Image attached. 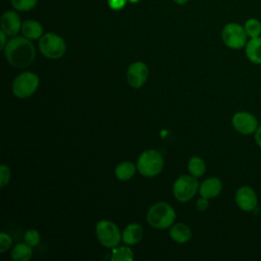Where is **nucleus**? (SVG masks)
<instances>
[{
    "label": "nucleus",
    "mask_w": 261,
    "mask_h": 261,
    "mask_svg": "<svg viewBox=\"0 0 261 261\" xmlns=\"http://www.w3.org/2000/svg\"><path fill=\"white\" fill-rule=\"evenodd\" d=\"M244 49L250 62L261 65V36L249 39Z\"/></svg>",
    "instance_id": "obj_14"
},
{
    "label": "nucleus",
    "mask_w": 261,
    "mask_h": 261,
    "mask_svg": "<svg viewBox=\"0 0 261 261\" xmlns=\"http://www.w3.org/2000/svg\"><path fill=\"white\" fill-rule=\"evenodd\" d=\"M6 37L7 35L3 32V31H0V39H1V44H0V49H4L7 42H6Z\"/></svg>",
    "instance_id": "obj_30"
},
{
    "label": "nucleus",
    "mask_w": 261,
    "mask_h": 261,
    "mask_svg": "<svg viewBox=\"0 0 261 261\" xmlns=\"http://www.w3.org/2000/svg\"><path fill=\"white\" fill-rule=\"evenodd\" d=\"M178 5H185L189 0H173Z\"/></svg>",
    "instance_id": "obj_31"
},
{
    "label": "nucleus",
    "mask_w": 261,
    "mask_h": 261,
    "mask_svg": "<svg viewBox=\"0 0 261 261\" xmlns=\"http://www.w3.org/2000/svg\"><path fill=\"white\" fill-rule=\"evenodd\" d=\"M111 254V260L115 261H132L134 259L133 251L125 246L114 247Z\"/></svg>",
    "instance_id": "obj_22"
},
{
    "label": "nucleus",
    "mask_w": 261,
    "mask_h": 261,
    "mask_svg": "<svg viewBox=\"0 0 261 261\" xmlns=\"http://www.w3.org/2000/svg\"><path fill=\"white\" fill-rule=\"evenodd\" d=\"M4 54L7 62L16 68H24L31 65L36 58V49L30 39L25 37H13L5 48Z\"/></svg>",
    "instance_id": "obj_1"
},
{
    "label": "nucleus",
    "mask_w": 261,
    "mask_h": 261,
    "mask_svg": "<svg viewBox=\"0 0 261 261\" xmlns=\"http://www.w3.org/2000/svg\"><path fill=\"white\" fill-rule=\"evenodd\" d=\"M10 169L8 166H6L5 164H1L0 166V186L1 188H3L5 185H7L10 180Z\"/></svg>",
    "instance_id": "obj_25"
},
{
    "label": "nucleus",
    "mask_w": 261,
    "mask_h": 261,
    "mask_svg": "<svg viewBox=\"0 0 261 261\" xmlns=\"http://www.w3.org/2000/svg\"><path fill=\"white\" fill-rule=\"evenodd\" d=\"M137 171V167L128 161H124L119 163L115 168V175L120 180H128L130 179Z\"/></svg>",
    "instance_id": "obj_18"
},
{
    "label": "nucleus",
    "mask_w": 261,
    "mask_h": 261,
    "mask_svg": "<svg viewBox=\"0 0 261 261\" xmlns=\"http://www.w3.org/2000/svg\"><path fill=\"white\" fill-rule=\"evenodd\" d=\"M199 190V182L195 176L180 175L173 184V195L180 202L191 200Z\"/></svg>",
    "instance_id": "obj_8"
},
{
    "label": "nucleus",
    "mask_w": 261,
    "mask_h": 261,
    "mask_svg": "<svg viewBox=\"0 0 261 261\" xmlns=\"http://www.w3.org/2000/svg\"><path fill=\"white\" fill-rule=\"evenodd\" d=\"M11 244H12V240L10 236L5 232H1L0 233V252L4 253L6 250H8Z\"/></svg>",
    "instance_id": "obj_26"
},
{
    "label": "nucleus",
    "mask_w": 261,
    "mask_h": 261,
    "mask_svg": "<svg viewBox=\"0 0 261 261\" xmlns=\"http://www.w3.org/2000/svg\"><path fill=\"white\" fill-rule=\"evenodd\" d=\"M149 69L147 65L142 61H137L132 63L126 71L127 83L133 88H141L144 86L148 79Z\"/></svg>",
    "instance_id": "obj_11"
},
{
    "label": "nucleus",
    "mask_w": 261,
    "mask_h": 261,
    "mask_svg": "<svg viewBox=\"0 0 261 261\" xmlns=\"http://www.w3.org/2000/svg\"><path fill=\"white\" fill-rule=\"evenodd\" d=\"M174 209L166 202H158L150 207L147 212V220L151 226L157 229H165L171 226L175 220Z\"/></svg>",
    "instance_id": "obj_2"
},
{
    "label": "nucleus",
    "mask_w": 261,
    "mask_h": 261,
    "mask_svg": "<svg viewBox=\"0 0 261 261\" xmlns=\"http://www.w3.org/2000/svg\"><path fill=\"white\" fill-rule=\"evenodd\" d=\"M221 39L223 44L232 50L245 48L249 37L244 29V25L239 22H228L221 31Z\"/></svg>",
    "instance_id": "obj_3"
},
{
    "label": "nucleus",
    "mask_w": 261,
    "mask_h": 261,
    "mask_svg": "<svg viewBox=\"0 0 261 261\" xmlns=\"http://www.w3.org/2000/svg\"><path fill=\"white\" fill-rule=\"evenodd\" d=\"M96 236L101 245L109 249H113L118 246L122 239V234L120 233L118 226L107 219H102L97 223Z\"/></svg>",
    "instance_id": "obj_6"
},
{
    "label": "nucleus",
    "mask_w": 261,
    "mask_h": 261,
    "mask_svg": "<svg viewBox=\"0 0 261 261\" xmlns=\"http://www.w3.org/2000/svg\"><path fill=\"white\" fill-rule=\"evenodd\" d=\"M209 199H206V198H203L201 197L200 199L197 200V203H196V207L199 211H205L208 206H209V202H208Z\"/></svg>",
    "instance_id": "obj_28"
},
{
    "label": "nucleus",
    "mask_w": 261,
    "mask_h": 261,
    "mask_svg": "<svg viewBox=\"0 0 261 261\" xmlns=\"http://www.w3.org/2000/svg\"><path fill=\"white\" fill-rule=\"evenodd\" d=\"M39 49L45 57L59 59L66 52V44L60 36L54 33H46L39 39Z\"/></svg>",
    "instance_id": "obj_5"
},
{
    "label": "nucleus",
    "mask_w": 261,
    "mask_h": 261,
    "mask_svg": "<svg viewBox=\"0 0 261 261\" xmlns=\"http://www.w3.org/2000/svg\"><path fill=\"white\" fill-rule=\"evenodd\" d=\"M188 169L190 173L195 177H200L204 174L206 170V164L205 161L198 156H194L190 159L188 163Z\"/></svg>",
    "instance_id": "obj_20"
},
{
    "label": "nucleus",
    "mask_w": 261,
    "mask_h": 261,
    "mask_svg": "<svg viewBox=\"0 0 261 261\" xmlns=\"http://www.w3.org/2000/svg\"><path fill=\"white\" fill-rule=\"evenodd\" d=\"M128 0H107V4L111 10L118 11L125 7Z\"/></svg>",
    "instance_id": "obj_27"
},
{
    "label": "nucleus",
    "mask_w": 261,
    "mask_h": 261,
    "mask_svg": "<svg viewBox=\"0 0 261 261\" xmlns=\"http://www.w3.org/2000/svg\"><path fill=\"white\" fill-rule=\"evenodd\" d=\"M169 236L177 243H186L192 238V230L185 223H176L170 227Z\"/></svg>",
    "instance_id": "obj_17"
},
{
    "label": "nucleus",
    "mask_w": 261,
    "mask_h": 261,
    "mask_svg": "<svg viewBox=\"0 0 261 261\" xmlns=\"http://www.w3.org/2000/svg\"><path fill=\"white\" fill-rule=\"evenodd\" d=\"M32 255H33L32 246L28 245L27 243L17 244L16 246H14L11 252V258L14 261H28L31 259Z\"/></svg>",
    "instance_id": "obj_19"
},
{
    "label": "nucleus",
    "mask_w": 261,
    "mask_h": 261,
    "mask_svg": "<svg viewBox=\"0 0 261 261\" xmlns=\"http://www.w3.org/2000/svg\"><path fill=\"white\" fill-rule=\"evenodd\" d=\"M243 25H244V29H245L249 39L261 36V21H260V19H258L256 17H250V18L246 19V21L244 22Z\"/></svg>",
    "instance_id": "obj_21"
},
{
    "label": "nucleus",
    "mask_w": 261,
    "mask_h": 261,
    "mask_svg": "<svg viewBox=\"0 0 261 261\" xmlns=\"http://www.w3.org/2000/svg\"><path fill=\"white\" fill-rule=\"evenodd\" d=\"M38 3V0H11L12 7L18 11H29Z\"/></svg>",
    "instance_id": "obj_23"
},
{
    "label": "nucleus",
    "mask_w": 261,
    "mask_h": 261,
    "mask_svg": "<svg viewBox=\"0 0 261 261\" xmlns=\"http://www.w3.org/2000/svg\"><path fill=\"white\" fill-rule=\"evenodd\" d=\"M163 157L156 150L144 151L137 162L139 172L146 177H153L159 174L163 168Z\"/></svg>",
    "instance_id": "obj_4"
},
{
    "label": "nucleus",
    "mask_w": 261,
    "mask_h": 261,
    "mask_svg": "<svg viewBox=\"0 0 261 261\" xmlns=\"http://www.w3.org/2000/svg\"><path fill=\"white\" fill-rule=\"evenodd\" d=\"M222 191V182L218 177L212 176L206 178L199 187V193L201 197L206 199H212L217 197Z\"/></svg>",
    "instance_id": "obj_13"
},
{
    "label": "nucleus",
    "mask_w": 261,
    "mask_h": 261,
    "mask_svg": "<svg viewBox=\"0 0 261 261\" xmlns=\"http://www.w3.org/2000/svg\"><path fill=\"white\" fill-rule=\"evenodd\" d=\"M140 0H128V2H130V3H133V4H136V3H138Z\"/></svg>",
    "instance_id": "obj_32"
},
{
    "label": "nucleus",
    "mask_w": 261,
    "mask_h": 261,
    "mask_svg": "<svg viewBox=\"0 0 261 261\" xmlns=\"http://www.w3.org/2000/svg\"><path fill=\"white\" fill-rule=\"evenodd\" d=\"M233 128L244 136L254 135L259 126L257 117L249 111H238L231 118Z\"/></svg>",
    "instance_id": "obj_9"
},
{
    "label": "nucleus",
    "mask_w": 261,
    "mask_h": 261,
    "mask_svg": "<svg viewBox=\"0 0 261 261\" xmlns=\"http://www.w3.org/2000/svg\"><path fill=\"white\" fill-rule=\"evenodd\" d=\"M21 33L22 35L30 40H38L43 34L42 24L35 19H27L21 24Z\"/></svg>",
    "instance_id": "obj_16"
},
{
    "label": "nucleus",
    "mask_w": 261,
    "mask_h": 261,
    "mask_svg": "<svg viewBox=\"0 0 261 261\" xmlns=\"http://www.w3.org/2000/svg\"><path fill=\"white\" fill-rule=\"evenodd\" d=\"M22 22L20 21V17L14 10L5 11L0 20L1 31H3L8 37H14L21 30Z\"/></svg>",
    "instance_id": "obj_12"
},
{
    "label": "nucleus",
    "mask_w": 261,
    "mask_h": 261,
    "mask_svg": "<svg viewBox=\"0 0 261 261\" xmlns=\"http://www.w3.org/2000/svg\"><path fill=\"white\" fill-rule=\"evenodd\" d=\"M234 201L241 210L251 212L256 209L258 205V196L252 187L242 186L236 192Z\"/></svg>",
    "instance_id": "obj_10"
},
{
    "label": "nucleus",
    "mask_w": 261,
    "mask_h": 261,
    "mask_svg": "<svg viewBox=\"0 0 261 261\" xmlns=\"http://www.w3.org/2000/svg\"><path fill=\"white\" fill-rule=\"evenodd\" d=\"M39 87V76L31 71L19 73L12 83V92L19 99L32 96Z\"/></svg>",
    "instance_id": "obj_7"
},
{
    "label": "nucleus",
    "mask_w": 261,
    "mask_h": 261,
    "mask_svg": "<svg viewBox=\"0 0 261 261\" xmlns=\"http://www.w3.org/2000/svg\"><path fill=\"white\" fill-rule=\"evenodd\" d=\"M254 140L256 145L261 149V124H259L257 130L254 134Z\"/></svg>",
    "instance_id": "obj_29"
},
{
    "label": "nucleus",
    "mask_w": 261,
    "mask_h": 261,
    "mask_svg": "<svg viewBox=\"0 0 261 261\" xmlns=\"http://www.w3.org/2000/svg\"><path fill=\"white\" fill-rule=\"evenodd\" d=\"M23 239L28 245H30L32 247H36L40 243V233L38 232V230L31 228L24 232Z\"/></svg>",
    "instance_id": "obj_24"
},
{
    "label": "nucleus",
    "mask_w": 261,
    "mask_h": 261,
    "mask_svg": "<svg viewBox=\"0 0 261 261\" xmlns=\"http://www.w3.org/2000/svg\"><path fill=\"white\" fill-rule=\"evenodd\" d=\"M144 229L139 223L128 224L122 231V241L126 245H136L143 238Z\"/></svg>",
    "instance_id": "obj_15"
}]
</instances>
